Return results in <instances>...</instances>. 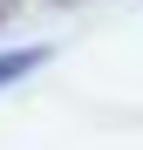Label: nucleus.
Instances as JSON below:
<instances>
[{
  "label": "nucleus",
  "instance_id": "nucleus-1",
  "mask_svg": "<svg viewBox=\"0 0 143 150\" xmlns=\"http://www.w3.org/2000/svg\"><path fill=\"white\" fill-rule=\"evenodd\" d=\"M0 21H7V0H0Z\"/></svg>",
  "mask_w": 143,
  "mask_h": 150
}]
</instances>
